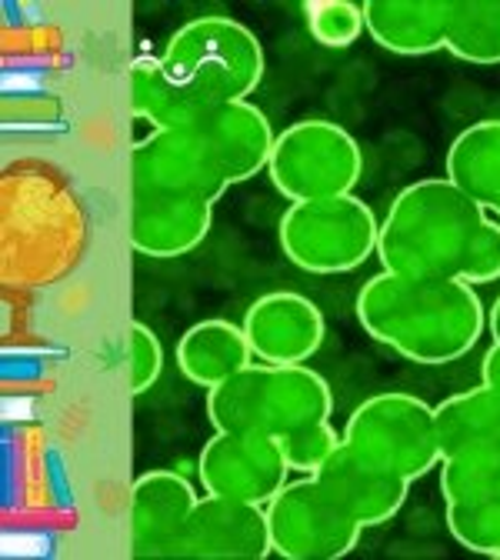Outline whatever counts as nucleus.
<instances>
[{"instance_id":"24","label":"nucleus","mask_w":500,"mask_h":560,"mask_svg":"<svg viewBox=\"0 0 500 560\" xmlns=\"http://www.w3.org/2000/svg\"><path fill=\"white\" fill-rule=\"evenodd\" d=\"M444 508L447 530L464 550L500 560V501H457Z\"/></svg>"},{"instance_id":"3","label":"nucleus","mask_w":500,"mask_h":560,"mask_svg":"<svg viewBox=\"0 0 500 560\" xmlns=\"http://www.w3.org/2000/svg\"><path fill=\"white\" fill-rule=\"evenodd\" d=\"M330 384L307 364L274 368L254 361L224 384L207 390V420L213 431L288 438L301 428L330 420Z\"/></svg>"},{"instance_id":"16","label":"nucleus","mask_w":500,"mask_h":560,"mask_svg":"<svg viewBox=\"0 0 500 560\" xmlns=\"http://www.w3.org/2000/svg\"><path fill=\"white\" fill-rule=\"evenodd\" d=\"M213 224V203L190 197H130V244L144 257H184Z\"/></svg>"},{"instance_id":"26","label":"nucleus","mask_w":500,"mask_h":560,"mask_svg":"<svg viewBox=\"0 0 500 560\" xmlns=\"http://www.w3.org/2000/svg\"><path fill=\"white\" fill-rule=\"evenodd\" d=\"M340 441H344V434L334 431L330 420H321V424H311V428H301L288 438H280V451H283V460H288L291 474L311 477L340 447Z\"/></svg>"},{"instance_id":"30","label":"nucleus","mask_w":500,"mask_h":560,"mask_svg":"<svg viewBox=\"0 0 500 560\" xmlns=\"http://www.w3.org/2000/svg\"><path fill=\"white\" fill-rule=\"evenodd\" d=\"M487 327H490L493 340H500V294H497V301H493L490 311H487Z\"/></svg>"},{"instance_id":"10","label":"nucleus","mask_w":500,"mask_h":560,"mask_svg":"<svg viewBox=\"0 0 500 560\" xmlns=\"http://www.w3.org/2000/svg\"><path fill=\"white\" fill-rule=\"evenodd\" d=\"M228 180L187 130H154L130 151V197H190L218 203Z\"/></svg>"},{"instance_id":"21","label":"nucleus","mask_w":500,"mask_h":560,"mask_svg":"<svg viewBox=\"0 0 500 560\" xmlns=\"http://www.w3.org/2000/svg\"><path fill=\"white\" fill-rule=\"evenodd\" d=\"M127 94L137 117H144L154 130H184L207 107L197 101L164 63V57H140L127 74Z\"/></svg>"},{"instance_id":"17","label":"nucleus","mask_w":500,"mask_h":560,"mask_svg":"<svg viewBox=\"0 0 500 560\" xmlns=\"http://www.w3.org/2000/svg\"><path fill=\"white\" fill-rule=\"evenodd\" d=\"M361 11L371 40L397 57L447 50L454 0H368Z\"/></svg>"},{"instance_id":"19","label":"nucleus","mask_w":500,"mask_h":560,"mask_svg":"<svg viewBox=\"0 0 500 560\" xmlns=\"http://www.w3.org/2000/svg\"><path fill=\"white\" fill-rule=\"evenodd\" d=\"M444 457L500 454V390L480 384L434 407Z\"/></svg>"},{"instance_id":"27","label":"nucleus","mask_w":500,"mask_h":560,"mask_svg":"<svg viewBox=\"0 0 500 560\" xmlns=\"http://www.w3.org/2000/svg\"><path fill=\"white\" fill-rule=\"evenodd\" d=\"M127 374L133 394H148L164 374V343L140 320L127 327Z\"/></svg>"},{"instance_id":"18","label":"nucleus","mask_w":500,"mask_h":560,"mask_svg":"<svg viewBox=\"0 0 500 560\" xmlns=\"http://www.w3.org/2000/svg\"><path fill=\"white\" fill-rule=\"evenodd\" d=\"M251 364H254V350L247 343L244 327L221 320V317L197 320L177 340L181 374L204 390L224 384L228 377H234L237 371H244Z\"/></svg>"},{"instance_id":"1","label":"nucleus","mask_w":500,"mask_h":560,"mask_svg":"<svg viewBox=\"0 0 500 560\" xmlns=\"http://www.w3.org/2000/svg\"><path fill=\"white\" fill-rule=\"evenodd\" d=\"M353 307L357 320L377 343L423 368L467 358L487 327L484 301L461 277L381 270L357 291Z\"/></svg>"},{"instance_id":"11","label":"nucleus","mask_w":500,"mask_h":560,"mask_svg":"<svg viewBox=\"0 0 500 560\" xmlns=\"http://www.w3.org/2000/svg\"><path fill=\"white\" fill-rule=\"evenodd\" d=\"M184 130L194 137V144L210 161V167L228 180V187L267 171L277 140L267 114L251 101L213 104Z\"/></svg>"},{"instance_id":"12","label":"nucleus","mask_w":500,"mask_h":560,"mask_svg":"<svg viewBox=\"0 0 500 560\" xmlns=\"http://www.w3.org/2000/svg\"><path fill=\"white\" fill-rule=\"evenodd\" d=\"M270 553L264 508L204 494L194 504L171 560H264Z\"/></svg>"},{"instance_id":"9","label":"nucleus","mask_w":500,"mask_h":560,"mask_svg":"<svg viewBox=\"0 0 500 560\" xmlns=\"http://www.w3.org/2000/svg\"><path fill=\"white\" fill-rule=\"evenodd\" d=\"M197 477L204 494L267 508V501L288 483L291 467L274 438L213 431L197 457Z\"/></svg>"},{"instance_id":"14","label":"nucleus","mask_w":500,"mask_h":560,"mask_svg":"<svg viewBox=\"0 0 500 560\" xmlns=\"http://www.w3.org/2000/svg\"><path fill=\"white\" fill-rule=\"evenodd\" d=\"M314 477L364 530L394 521L407 501V487H410L407 477L368 457L347 441H340V447L324 460V467Z\"/></svg>"},{"instance_id":"23","label":"nucleus","mask_w":500,"mask_h":560,"mask_svg":"<svg viewBox=\"0 0 500 560\" xmlns=\"http://www.w3.org/2000/svg\"><path fill=\"white\" fill-rule=\"evenodd\" d=\"M444 504L457 501H500V454L444 457L441 467Z\"/></svg>"},{"instance_id":"31","label":"nucleus","mask_w":500,"mask_h":560,"mask_svg":"<svg viewBox=\"0 0 500 560\" xmlns=\"http://www.w3.org/2000/svg\"><path fill=\"white\" fill-rule=\"evenodd\" d=\"M493 218H497V221H500V210H497V214H493Z\"/></svg>"},{"instance_id":"5","label":"nucleus","mask_w":500,"mask_h":560,"mask_svg":"<svg viewBox=\"0 0 500 560\" xmlns=\"http://www.w3.org/2000/svg\"><path fill=\"white\" fill-rule=\"evenodd\" d=\"M381 221L368 200L344 194L301 200L280 214L277 241L294 267L307 273H350L377 254Z\"/></svg>"},{"instance_id":"4","label":"nucleus","mask_w":500,"mask_h":560,"mask_svg":"<svg viewBox=\"0 0 500 560\" xmlns=\"http://www.w3.org/2000/svg\"><path fill=\"white\" fill-rule=\"evenodd\" d=\"M171 74L204 104L247 101L264 81V47L234 18L207 14L187 21L164 47Z\"/></svg>"},{"instance_id":"7","label":"nucleus","mask_w":500,"mask_h":560,"mask_svg":"<svg viewBox=\"0 0 500 560\" xmlns=\"http://www.w3.org/2000/svg\"><path fill=\"white\" fill-rule=\"evenodd\" d=\"M344 441L407 480L438 470L444 460L434 407L400 390L368 397L347 417Z\"/></svg>"},{"instance_id":"2","label":"nucleus","mask_w":500,"mask_h":560,"mask_svg":"<svg viewBox=\"0 0 500 560\" xmlns=\"http://www.w3.org/2000/svg\"><path fill=\"white\" fill-rule=\"evenodd\" d=\"M487 221V210L447 177H423L394 197L381 221L377 257L391 273L461 277Z\"/></svg>"},{"instance_id":"6","label":"nucleus","mask_w":500,"mask_h":560,"mask_svg":"<svg viewBox=\"0 0 500 560\" xmlns=\"http://www.w3.org/2000/svg\"><path fill=\"white\" fill-rule=\"evenodd\" d=\"M361 174V144L350 130L324 117H307L280 130L267 164V177L291 203L353 194Z\"/></svg>"},{"instance_id":"29","label":"nucleus","mask_w":500,"mask_h":560,"mask_svg":"<svg viewBox=\"0 0 500 560\" xmlns=\"http://www.w3.org/2000/svg\"><path fill=\"white\" fill-rule=\"evenodd\" d=\"M480 384L500 390V340H493V347L484 354V364H480Z\"/></svg>"},{"instance_id":"13","label":"nucleus","mask_w":500,"mask_h":560,"mask_svg":"<svg viewBox=\"0 0 500 560\" xmlns=\"http://www.w3.org/2000/svg\"><path fill=\"white\" fill-rule=\"evenodd\" d=\"M241 327L254 350V361L274 368L314 361L327 337L321 307L298 291H270L257 298L247 307Z\"/></svg>"},{"instance_id":"22","label":"nucleus","mask_w":500,"mask_h":560,"mask_svg":"<svg viewBox=\"0 0 500 560\" xmlns=\"http://www.w3.org/2000/svg\"><path fill=\"white\" fill-rule=\"evenodd\" d=\"M447 54L474 67L500 63V0H454Z\"/></svg>"},{"instance_id":"8","label":"nucleus","mask_w":500,"mask_h":560,"mask_svg":"<svg viewBox=\"0 0 500 560\" xmlns=\"http://www.w3.org/2000/svg\"><path fill=\"white\" fill-rule=\"evenodd\" d=\"M264 514L274 553L288 560H340L364 530L314 474L283 483Z\"/></svg>"},{"instance_id":"20","label":"nucleus","mask_w":500,"mask_h":560,"mask_svg":"<svg viewBox=\"0 0 500 560\" xmlns=\"http://www.w3.org/2000/svg\"><path fill=\"white\" fill-rule=\"evenodd\" d=\"M444 177L477 200L487 214L500 210V120H477L464 127L447 148Z\"/></svg>"},{"instance_id":"28","label":"nucleus","mask_w":500,"mask_h":560,"mask_svg":"<svg viewBox=\"0 0 500 560\" xmlns=\"http://www.w3.org/2000/svg\"><path fill=\"white\" fill-rule=\"evenodd\" d=\"M461 280H467L470 288H484V284H493V280H500V221L493 214L484 224V231H480V237L474 244V254H470Z\"/></svg>"},{"instance_id":"25","label":"nucleus","mask_w":500,"mask_h":560,"mask_svg":"<svg viewBox=\"0 0 500 560\" xmlns=\"http://www.w3.org/2000/svg\"><path fill=\"white\" fill-rule=\"evenodd\" d=\"M304 18L311 37L330 50L353 47L368 31L361 4H350V0H311V4H304Z\"/></svg>"},{"instance_id":"15","label":"nucleus","mask_w":500,"mask_h":560,"mask_svg":"<svg viewBox=\"0 0 500 560\" xmlns=\"http://www.w3.org/2000/svg\"><path fill=\"white\" fill-rule=\"evenodd\" d=\"M200 494L177 470H148L130 490V557L171 560V550Z\"/></svg>"}]
</instances>
